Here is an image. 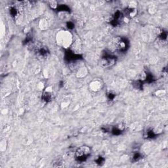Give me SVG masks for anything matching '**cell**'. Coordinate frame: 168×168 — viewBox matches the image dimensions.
<instances>
[{"instance_id": "obj_1", "label": "cell", "mask_w": 168, "mask_h": 168, "mask_svg": "<svg viewBox=\"0 0 168 168\" xmlns=\"http://www.w3.org/2000/svg\"><path fill=\"white\" fill-rule=\"evenodd\" d=\"M91 155V149L89 146H82L76 152V157L80 162L86 161Z\"/></svg>"}, {"instance_id": "obj_2", "label": "cell", "mask_w": 168, "mask_h": 168, "mask_svg": "<svg viewBox=\"0 0 168 168\" xmlns=\"http://www.w3.org/2000/svg\"><path fill=\"white\" fill-rule=\"evenodd\" d=\"M128 44L129 43L127 39L122 38V37L116 38L114 41V47L115 49L120 53L125 52L127 51Z\"/></svg>"}, {"instance_id": "obj_3", "label": "cell", "mask_w": 168, "mask_h": 168, "mask_svg": "<svg viewBox=\"0 0 168 168\" xmlns=\"http://www.w3.org/2000/svg\"><path fill=\"white\" fill-rule=\"evenodd\" d=\"M116 57L111 55H106L101 58L100 61V65L103 68H107L112 67L116 63Z\"/></svg>"}, {"instance_id": "obj_4", "label": "cell", "mask_w": 168, "mask_h": 168, "mask_svg": "<svg viewBox=\"0 0 168 168\" xmlns=\"http://www.w3.org/2000/svg\"><path fill=\"white\" fill-rule=\"evenodd\" d=\"M70 34L66 32H61L59 34V36H57V38H59V43H61L62 45H63L65 47L66 45H69L70 40Z\"/></svg>"}, {"instance_id": "obj_5", "label": "cell", "mask_w": 168, "mask_h": 168, "mask_svg": "<svg viewBox=\"0 0 168 168\" xmlns=\"http://www.w3.org/2000/svg\"><path fill=\"white\" fill-rule=\"evenodd\" d=\"M123 14L121 13L119 11H117V12L115 13L114 15L113 16V18H112V24L114 25V26H116L123 21Z\"/></svg>"}, {"instance_id": "obj_6", "label": "cell", "mask_w": 168, "mask_h": 168, "mask_svg": "<svg viewBox=\"0 0 168 168\" xmlns=\"http://www.w3.org/2000/svg\"><path fill=\"white\" fill-rule=\"evenodd\" d=\"M125 16L126 17H133L136 15L137 13V10L133 8H128L127 11H125Z\"/></svg>"}, {"instance_id": "obj_7", "label": "cell", "mask_w": 168, "mask_h": 168, "mask_svg": "<svg viewBox=\"0 0 168 168\" xmlns=\"http://www.w3.org/2000/svg\"><path fill=\"white\" fill-rule=\"evenodd\" d=\"M43 99L45 101H47V102H49V101H51L53 99V95H52V93H51L49 91H47V92H45L44 93V95L43 96Z\"/></svg>"}, {"instance_id": "obj_8", "label": "cell", "mask_w": 168, "mask_h": 168, "mask_svg": "<svg viewBox=\"0 0 168 168\" xmlns=\"http://www.w3.org/2000/svg\"><path fill=\"white\" fill-rule=\"evenodd\" d=\"M11 15H12L13 17H17L18 14H19V10L17 7H12L10 10Z\"/></svg>"}, {"instance_id": "obj_9", "label": "cell", "mask_w": 168, "mask_h": 168, "mask_svg": "<svg viewBox=\"0 0 168 168\" xmlns=\"http://www.w3.org/2000/svg\"><path fill=\"white\" fill-rule=\"evenodd\" d=\"M133 160H134V161H138L141 158V155H140L139 153H136L134 156H133Z\"/></svg>"}, {"instance_id": "obj_10", "label": "cell", "mask_w": 168, "mask_h": 168, "mask_svg": "<svg viewBox=\"0 0 168 168\" xmlns=\"http://www.w3.org/2000/svg\"><path fill=\"white\" fill-rule=\"evenodd\" d=\"M96 162L97 163V164H103V163L104 162V158H102V157H99L97 158V160H96Z\"/></svg>"}]
</instances>
